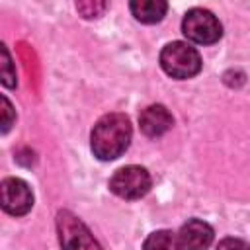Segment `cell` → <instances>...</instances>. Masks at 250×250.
Returning a JSON list of instances; mask_svg holds the SVG:
<instances>
[{"label": "cell", "instance_id": "7", "mask_svg": "<svg viewBox=\"0 0 250 250\" xmlns=\"http://www.w3.org/2000/svg\"><path fill=\"white\" fill-rule=\"evenodd\" d=\"M139 125H141V131L146 135V137H162L164 133H168L174 125V117L172 113L168 111L166 105L162 104H152L148 107H145L139 115Z\"/></svg>", "mask_w": 250, "mask_h": 250}, {"label": "cell", "instance_id": "13", "mask_svg": "<svg viewBox=\"0 0 250 250\" xmlns=\"http://www.w3.org/2000/svg\"><path fill=\"white\" fill-rule=\"evenodd\" d=\"M2 133H8V129L12 127L14 119H16V113H14V107L10 104V100L6 96H2Z\"/></svg>", "mask_w": 250, "mask_h": 250}, {"label": "cell", "instance_id": "1", "mask_svg": "<svg viewBox=\"0 0 250 250\" xmlns=\"http://www.w3.org/2000/svg\"><path fill=\"white\" fill-rule=\"evenodd\" d=\"M133 129L131 121L123 113H107L100 117L90 133V146L94 156L100 160H115L119 158L131 143Z\"/></svg>", "mask_w": 250, "mask_h": 250}, {"label": "cell", "instance_id": "2", "mask_svg": "<svg viewBox=\"0 0 250 250\" xmlns=\"http://www.w3.org/2000/svg\"><path fill=\"white\" fill-rule=\"evenodd\" d=\"M201 55L195 47H191L186 41H172L162 47L160 51V66L162 70L176 78V80H186L193 78L201 70Z\"/></svg>", "mask_w": 250, "mask_h": 250}, {"label": "cell", "instance_id": "5", "mask_svg": "<svg viewBox=\"0 0 250 250\" xmlns=\"http://www.w3.org/2000/svg\"><path fill=\"white\" fill-rule=\"evenodd\" d=\"M57 229L62 250H102L88 227L70 211H61L57 215Z\"/></svg>", "mask_w": 250, "mask_h": 250}, {"label": "cell", "instance_id": "12", "mask_svg": "<svg viewBox=\"0 0 250 250\" xmlns=\"http://www.w3.org/2000/svg\"><path fill=\"white\" fill-rule=\"evenodd\" d=\"M76 10L84 18H98L107 10V2H78Z\"/></svg>", "mask_w": 250, "mask_h": 250}, {"label": "cell", "instance_id": "4", "mask_svg": "<svg viewBox=\"0 0 250 250\" xmlns=\"http://www.w3.org/2000/svg\"><path fill=\"white\" fill-rule=\"evenodd\" d=\"M150 186L152 178L148 170L137 164L123 166L109 178V189L121 199H139L148 193Z\"/></svg>", "mask_w": 250, "mask_h": 250}, {"label": "cell", "instance_id": "8", "mask_svg": "<svg viewBox=\"0 0 250 250\" xmlns=\"http://www.w3.org/2000/svg\"><path fill=\"white\" fill-rule=\"evenodd\" d=\"M180 240L184 250H207L215 238L213 227L201 219H189L180 229Z\"/></svg>", "mask_w": 250, "mask_h": 250}, {"label": "cell", "instance_id": "6", "mask_svg": "<svg viewBox=\"0 0 250 250\" xmlns=\"http://www.w3.org/2000/svg\"><path fill=\"white\" fill-rule=\"evenodd\" d=\"M0 201L8 215L21 217L33 207V191L21 178H6L0 184Z\"/></svg>", "mask_w": 250, "mask_h": 250}, {"label": "cell", "instance_id": "11", "mask_svg": "<svg viewBox=\"0 0 250 250\" xmlns=\"http://www.w3.org/2000/svg\"><path fill=\"white\" fill-rule=\"evenodd\" d=\"M2 62H0V76H2V84L6 88H16L18 84V78H16V70H14V64H12V57L6 49V45H2Z\"/></svg>", "mask_w": 250, "mask_h": 250}, {"label": "cell", "instance_id": "14", "mask_svg": "<svg viewBox=\"0 0 250 250\" xmlns=\"http://www.w3.org/2000/svg\"><path fill=\"white\" fill-rule=\"evenodd\" d=\"M217 250H250V244L240 240V238H223L219 244H217Z\"/></svg>", "mask_w": 250, "mask_h": 250}, {"label": "cell", "instance_id": "10", "mask_svg": "<svg viewBox=\"0 0 250 250\" xmlns=\"http://www.w3.org/2000/svg\"><path fill=\"white\" fill-rule=\"evenodd\" d=\"M143 250H184L182 240L172 230H154L145 238Z\"/></svg>", "mask_w": 250, "mask_h": 250}, {"label": "cell", "instance_id": "9", "mask_svg": "<svg viewBox=\"0 0 250 250\" xmlns=\"http://www.w3.org/2000/svg\"><path fill=\"white\" fill-rule=\"evenodd\" d=\"M131 14L141 23H156L168 12V2L164 0H133L129 4Z\"/></svg>", "mask_w": 250, "mask_h": 250}, {"label": "cell", "instance_id": "3", "mask_svg": "<svg viewBox=\"0 0 250 250\" xmlns=\"http://www.w3.org/2000/svg\"><path fill=\"white\" fill-rule=\"evenodd\" d=\"M182 33L197 45H213L223 35V25L217 16L205 8H191L182 20Z\"/></svg>", "mask_w": 250, "mask_h": 250}]
</instances>
